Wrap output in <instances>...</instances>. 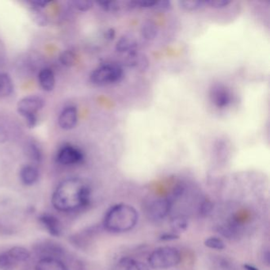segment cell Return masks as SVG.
Instances as JSON below:
<instances>
[{
    "instance_id": "cell-8",
    "label": "cell",
    "mask_w": 270,
    "mask_h": 270,
    "mask_svg": "<svg viewBox=\"0 0 270 270\" xmlns=\"http://www.w3.org/2000/svg\"><path fill=\"white\" fill-rule=\"evenodd\" d=\"M58 123L64 130H71L76 127L78 123V111L76 107L70 106L64 108L59 114Z\"/></svg>"
},
{
    "instance_id": "cell-14",
    "label": "cell",
    "mask_w": 270,
    "mask_h": 270,
    "mask_svg": "<svg viewBox=\"0 0 270 270\" xmlns=\"http://www.w3.org/2000/svg\"><path fill=\"white\" fill-rule=\"evenodd\" d=\"M38 82L45 91L50 92L55 87V76L50 68H43L38 74Z\"/></svg>"
},
{
    "instance_id": "cell-19",
    "label": "cell",
    "mask_w": 270,
    "mask_h": 270,
    "mask_svg": "<svg viewBox=\"0 0 270 270\" xmlns=\"http://www.w3.org/2000/svg\"><path fill=\"white\" fill-rule=\"evenodd\" d=\"M25 152L27 157L34 162H40L42 160V151L41 147L34 142H29L26 145Z\"/></svg>"
},
{
    "instance_id": "cell-26",
    "label": "cell",
    "mask_w": 270,
    "mask_h": 270,
    "mask_svg": "<svg viewBox=\"0 0 270 270\" xmlns=\"http://www.w3.org/2000/svg\"><path fill=\"white\" fill-rule=\"evenodd\" d=\"M72 4L76 10L85 12V11H87L92 8L94 2L92 1H89V0H75V1H72Z\"/></svg>"
},
{
    "instance_id": "cell-5",
    "label": "cell",
    "mask_w": 270,
    "mask_h": 270,
    "mask_svg": "<svg viewBox=\"0 0 270 270\" xmlns=\"http://www.w3.org/2000/svg\"><path fill=\"white\" fill-rule=\"evenodd\" d=\"M45 101L37 95H29L19 101L17 109L19 114L24 117L28 127L34 128L37 124V113L42 109Z\"/></svg>"
},
{
    "instance_id": "cell-12",
    "label": "cell",
    "mask_w": 270,
    "mask_h": 270,
    "mask_svg": "<svg viewBox=\"0 0 270 270\" xmlns=\"http://www.w3.org/2000/svg\"><path fill=\"white\" fill-rule=\"evenodd\" d=\"M39 171L33 165H24L19 171L21 182L25 186H33L39 179Z\"/></svg>"
},
{
    "instance_id": "cell-10",
    "label": "cell",
    "mask_w": 270,
    "mask_h": 270,
    "mask_svg": "<svg viewBox=\"0 0 270 270\" xmlns=\"http://www.w3.org/2000/svg\"><path fill=\"white\" fill-rule=\"evenodd\" d=\"M171 208L169 199H160L152 203L149 208V216L154 219H162L167 216Z\"/></svg>"
},
{
    "instance_id": "cell-11",
    "label": "cell",
    "mask_w": 270,
    "mask_h": 270,
    "mask_svg": "<svg viewBox=\"0 0 270 270\" xmlns=\"http://www.w3.org/2000/svg\"><path fill=\"white\" fill-rule=\"evenodd\" d=\"M138 42L136 40L130 35H123L116 44V50L119 54H135L138 50Z\"/></svg>"
},
{
    "instance_id": "cell-4",
    "label": "cell",
    "mask_w": 270,
    "mask_h": 270,
    "mask_svg": "<svg viewBox=\"0 0 270 270\" xmlns=\"http://www.w3.org/2000/svg\"><path fill=\"white\" fill-rule=\"evenodd\" d=\"M182 256L178 249L171 246L157 248L150 254L148 263L152 269L165 270L178 266Z\"/></svg>"
},
{
    "instance_id": "cell-30",
    "label": "cell",
    "mask_w": 270,
    "mask_h": 270,
    "mask_svg": "<svg viewBox=\"0 0 270 270\" xmlns=\"http://www.w3.org/2000/svg\"><path fill=\"white\" fill-rule=\"evenodd\" d=\"M213 209V204L212 201H209V200H205V201H203L201 207H200V213L201 215L205 216H208L209 213H211Z\"/></svg>"
},
{
    "instance_id": "cell-2",
    "label": "cell",
    "mask_w": 270,
    "mask_h": 270,
    "mask_svg": "<svg viewBox=\"0 0 270 270\" xmlns=\"http://www.w3.org/2000/svg\"><path fill=\"white\" fill-rule=\"evenodd\" d=\"M138 212L126 204H118L110 208L104 218V227L112 232H126L135 227Z\"/></svg>"
},
{
    "instance_id": "cell-15",
    "label": "cell",
    "mask_w": 270,
    "mask_h": 270,
    "mask_svg": "<svg viewBox=\"0 0 270 270\" xmlns=\"http://www.w3.org/2000/svg\"><path fill=\"white\" fill-rule=\"evenodd\" d=\"M126 64L129 68L134 69L145 70L148 67V60L146 56L136 52L135 54L127 55Z\"/></svg>"
},
{
    "instance_id": "cell-25",
    "label": "cell",
    "mask_w": 270,
    "mask_h": 270,
    "mask_svg": "<svg viewBox=\"0 0 270 270\" xmlns=\"http://www.w3.org/2000/svg\"><path fill=\"white\" fill-rule=\"evenodd\" d=\"M31 15H32V19H33V22L38 27H45L47 25V18L44 15L43 13L41 12V10H40V9L31 7Z\"/></svg>"
},
{
    "instance_id": "cell-1",
    "label": "cell",
    "mask_w": 270,
    "mask_h": 270,
    "mask_svg": "<svg viewBox=\"0 0 270 270\" xmlns=\"http://www.w3.org/2000/svg\"><path fill=\"white\" fill-rule=\"evenodd\" d=\"M90 196V187L82 179L68 178L55 188L52 204L57 211L71 213L87 206Z\"/></svg>"
},
{
    "instance_id": "cell-28",
    "label": "cell",
    "mask_w": 270,
    "mask_h": 270,
    "mask_svg": "<svg viewBox=\"0 0 270 270\" xmlns=\"http://www.w3.org/2000/svg\"><path fill=\"white\" fill-rule=\"evenodd\" d=\"M125 270H150L149 267L145 263L139 261L130 259L125 266Z\"/></svg>"
},
{
    "instance_id": "cell-21",
    "label": "cell",
    "mask_w": 270,
    "mask_h": 270,
    "mask_svg": "<svg viewBox=\"0 0 270 270\" xmlns=\"http://www.w3.org/2000/svg\"><path fill=\"white\" fill-rule=\"evenodd\" d=\"M76 60L77 57L76 54L71 50H66L59 55V61L67 68H72L74 65H76Z\"/></svg>"
},
{
    "instance_id": "cell-32",
    "label": "cell",
    "mask_w": 270,
    "mask_h": 270,
    "mask_svg": "<svg viewBox=\"0 0 270 270\" xmlns=\"http://www.w3.org/2000/svg\"><path fill=\"white\" fill-rule=\"evenodd\" d=\"M180 238L179 235L171 232V233L162 234V236H160V240L162 241H174V240H178Z\"/></svg>"
},
{
    "instance_id": "cell-23",
    "label": "cell",
    "mask_w": 270,
    "mask_h": 270,
    "mask_svg": "<svg viewBox=\"0 0 270 270\" xmlns=\"http://www.w3.org/2000/svg\"><path fill=\"white\" fill-rule=\"evenodd\" d=\"M170 225L174 233L177 234V232H182L188 228V221L184 217H176L172 219Z\"/></svg>"
},
{
    "instance_id": "cell-6",
    "label": "cell",
    "mask_w": 270,
    "mask_h": 270,
    "mask_svg": "<svg viewBox=\"0 0 270 270\" xmlns=\"http://www.w3.org/2000/svg\"><path fill=\"white\" fill-rule=\"evenodd\" d=\"M84 154L79 147L65 144L59 148L56 154V161L63 166H73L82 163Z\"/></svg>"
},
{
    "instance_id": "cell-29",
    "label": "cell",
    "mask_w": 270,
    "mask_h": 270,
    "mask_svg": "<svg viewBox=\"0 0 270 270\" xmlns=\"http://www.w3.org/2000/svg\"><path fill=\"white\" fill-rule=\"evenodd\" d=\"M231 3L230 1L227 0H208L205 1V4L212 8L219 9L223 8L225 6H228Z\"/></svg>"
},
{
    "instance_id": "cell-18",
    "label": "cell",
    "mask_w": 270,
    "mask_h": 270,
    "mask_svg": "<svg viewBox=\"0 0 270 270\" xmlns=\"http://www.w3.org/2000/svg\"><path fill=\"white\" fill-rule=\"evenodd\" d=\"M158 33V27L152 21H146L142 24L140 28V34L146 41L155 39Z\"/></svg>"
},
{
    "instance_id": "cell-13",
    "label": "cell",
    "mask_w": 270,
    "mask_h": 270,
    "mask_svg": "<svg viewBox=\"0 0 270 270\" xmlns=\"http://www.w3.org/2000/svg\"><path fill=\"white\" fill-rule=\"evenodd\" d=\"M35 270H68L64 263L54 257H45L37 262Z\"/></svg>"
},
{
    "instance_id": "cell-20",
    "label": "cell",
    "mask_w": 270,
    "mask_h": 270,
    "mask_svg": "<svg viewBox=\"0 0 270 270\" xmlns=\"http://www.w3.org/2000/svg\"><path fill=\"white\" fill-rule=\"evenodd\" d=\"M178 5L180 8L186 11H196V10H202L206 7L205 1H179Z\"/></svg>"
},
{
    "instance_id": "cell-7",
    "label": "cell",
    "mask_w": 270,
    "mask_h": 270,
    "mask_svg": "<svg viewBox=\"0 0 270 270\" xmlns=\"http://www.w3.org/2000/svg\"><path fill=\"white\" fill-rule=\"evenodd\" d=\"M210 98L212 103L217 108H223L228 107L231 103V96L230 90L222 84H216L210 90Z\"/></svg>"
},
{
    "instance_id": "cell-16",
    "label": "cell",
    "mask_w": 270,
    "mask_h": 270,
    "mask_svg": "<svg viewBox=\"0 0 270 270\" xmlns=\"http://www.w3.org/2000/svg\"><path fill=\"white\" fill-rule=\"evenodd\" d=\"M7 253L17 265L19 263L28 262L30 258V253L29 250H27V248L20 245H16L10 248Z\"/></svg>"
},
{
    "instance_id": "cell-31",
    "label": "cell",
    "mask_w": 270,
    "mask_h": 270,
    "mask_svg": "<svg viewBox=\"0 0 270 270\" xmlns=\"http://www.w3.org/2000/svg\"><path fill=\"white\" fill-rule=\"evenodd\" d=\"M172 8L171 2L170 1H159L156 2L155 10H170Z\"/></svg>"
},
{
    "instance_id": "cell-27",
    "label": "cell",
    "mask_w": 270,
    "mask_h": 270,
    "mask_svg": "<svg viewBox=\"0 0 270 270\" xmlns=\"http://www.w3.org/2000/svg\"><path fill=\"white\" fill-rule=\"evenodd\" d=\"M101 9L108 12H116L121 9V4L119 2H98Z\"/></svg>"
},
{
    "instance_id": "cell-24",
    "label": "cell",
    "mask_w": 270,
    "mask_h": 270,
    "mask_svg": "<svg viewBox=\"0 0 270 270\" xmlns=\"http://www.w3.org/2000/svg\"><path fill=\"white\" fill-rule=\"evenodd\" d=\"M205 246L213 250H222L225 249V243L218 237H210L204 242Z\"/></svg>"
},
{
    "instance_id": "cell-17",
    "label": "cell",
    "mask_w": 270,
    "mask_h": 270,
    "mask_svg": "<svg viewBox=\"0 0 270 270\" xmlns=\"http://www.w3.org/2000/svg\"><path fill=\"white\" fill-rule=\"evenodd\" d=\"M14 82L8 74L0 72V98L10 96L14 91Z\"/></svg>"
},
{
    "instance_id": "cell-34",
    "label": "cell",
    "mask_w": 270,
    "mask_h": 270,
    "mask_svg": "<svg viewBox=\"0 0 270 270\" xmlns=\"http://www.w3.org/2000/svg\"><path fill=\"white\" fill-rule=\"evenodd\" d=\"M244 269L245 270H259L255 266H251V265L245 264L243 266Z\"/></svg>"
},
{
    "instance_id": "cell-22",
    "label": "cell",
    "mask_w": 270,
    "mask_h": 270,
    "mask_svg": "<svg viewBox=\"0 0 270 270\" xmlns=\"http://www.w3.org/2000/svg\"><path fill=\"white\" fill-rule=\"evenodd\" d=\"M16 266L7 251L0 253V270H14Z\"/></svg>"
},
{
    "instance_id": "cell-3",
    "label": "cell",
    "mask_w": 270,
    "mask_h": 270,
    "mask_svg": "<svg viewBox=\"0 0 270 270\" xmlns=\"http://www.w3.org/2000/svg\"><path fill=\"white\" fill-rule=\"evenodd\" d=\"M124 70L120 64L108 63L99 66L90 76V82L95 86H104L117 83L122 80Z\"/></svg>"
},
{
    "instance_id": "cell-9",
    "label": "cell",
    "mask_w": 270,
    "mask_h": 270,
    "mask_svg": "<svg viewBox=\"0 0 270 270\" xmlns=\"http://www.w3.org/2000/svg\"><path fill=\"white\" fill-rule=\"evenodd\" d=\"M40 223L45 227L46 231L54 237H59L62 235V224L60 221L49 213H45L39 217Z\"/></svg>"
},
{
    "instance_id": "cell-33",
    "label": "cell",
    "mask_w": 270,
    "mask_h": 270,
    "mask_svg": "<svg viewBox=\"0 0 270 270\" xmlns=\"http://www.w3.org/2000/svg\"><path fill=\"white\" fill-rule=\"evenodd\" d=\"M49 2H50L49 1H39V0H37V1H32L29 3L31 4V7L41 10L42 8H45V6H47Z\"/></svg>"
}]
</instances>
